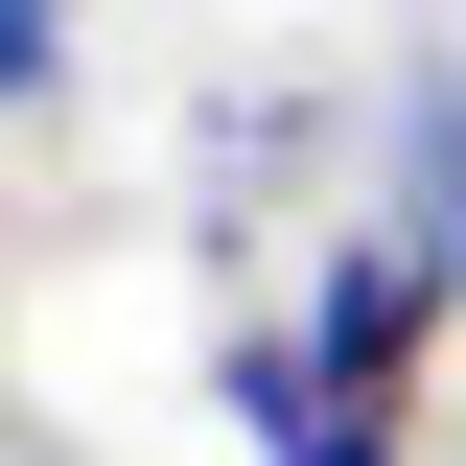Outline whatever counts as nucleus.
<instances>
[{
    "label": "nucleus",
    "instance_id": "20e7f679",
    "mask_svg": "<svg viewBox=\"0 0 466 466\" xmlns=\"http://www.w3.org/2000/svg\"><path fill=\"white\" fill-rule=\"evenodd\" d=\"M280 466H420V420H397V397H327V420H303Z\"/></svg>",
    "mask_w": 466,
    "mask_h": 466
},
{
    "label": "nucleus",
    "instance_id": "39448f33",
    "mask_svg": "<svg viewBox=\"0 0 466 466\" xmlns=\"http://www.w3.org/2000/svg\"><path fill=\"white\" fill-rule=\"evenodd\" d=\"M47 466H70V443H47Z\"/></svg>",
    "mask_w": 466,
    "mask_h": 466
},
{
    "label": "nucleus",
    "instance_id": "f257e3e1",
    "mask_svg": "<svg viewBox=\"0 0 466 466\" xmlns=\"http://www.w3.org/2000/svg\"><path fill=\"white\" fill-rule=\"evenodd\" d=\"M303 327H327V373H350V397H397V420H420V373H443V327H466V280L420 257L397 210H350L327 257H303Z\"/></svg>",
    "mask_w": 466,
    "mask_h": 466
},
{
    "label": "nucleus",
    "instance_id": "7ed1b4c3",
    "mask_svg": "<svg viewBox=\"0 0 466 466\" xmlns=\"http://www.w3.org/2000/svg\"><path fill=\"white\" fill-rule=\"evenodd\" d=\"M70 47H94V0H0V116H70Z\"/></svg>",
    "mask_w": 466,
    "mask_h": 466
},
{
    "label": "nucleus",
    "instance_id": "f03ea898",
    "mask_svg": "<svg viewBox=\"0 0 466 466\" xmlns=\"http://www.w3.org/2000/svg\"><path fill=\"white\" fill-rule=\"evenodd\" d=\"M397 233L466 280V70H397Z\"/></svg>",
    "mask_w": 466,
    "mask_h": 466
}]
</instances>
